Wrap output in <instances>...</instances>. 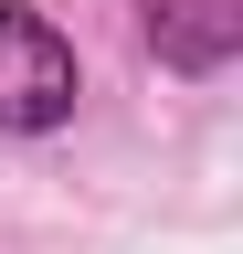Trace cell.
Segmentation results:
<instances>
[{"mask_svg": "<svg viewBox=\"0 0 243 254\" xmlns=\"http://www.w3.org/2000/svg\"><path fill=\"white\" fill-rule=\"evenodd\" d=\"M148 53L180 74H222L243 53V0H148Z\"/></svg>", "mask_w": 243, "mask_h": 254, "instance_id": "obj_2", "label": "cell"}, {"mask_svg": "<svg viewBox=\"0 0 243 254\" xmlns=\"http://www.w3.org/2000/svg\"><path fill=\"white\" fill-rule=\"evenodd\" d=\"M74 95H85L74 43H64L43 11L0 0V127H11V138H32V127H64V117H74Z\"/></svg>", "mask_w": 243, "mask_h": 254, "instance_id": "obj_1", "label": "cell"}]
</instances>
